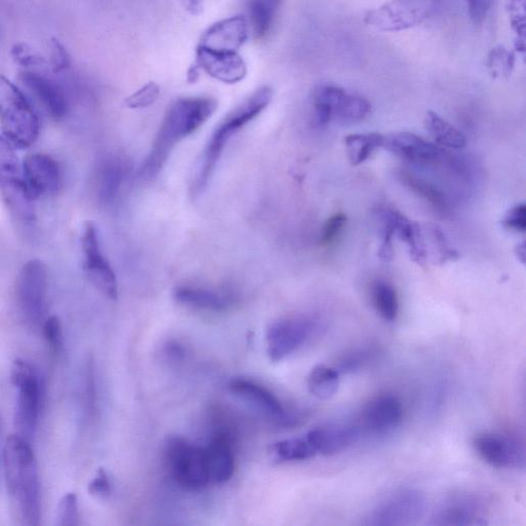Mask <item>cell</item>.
<instances>
[{
    "mask_svg": "<svg viewBox=\"0 0 526 526\" xmlns=\"http://www.w3.org/2000/svg\"><path fill=\"white\" fill-rule=\"evenodd\" d=\"M347 215L340 212L332 215L323 225L320 236V244L328 246L340 235L347 224Z\"/></svg>",
    "mask_w": 526,
    "mask_h": 526,
    "instance_id": "obj_42",
    "label": "cell"
},
{
    "mask_svg": "<svg viewBox=\"0 0 526 526\" xmlns=\"http://www.w3.org/2000/svg\"><path fill=\"white\" fill-rule=\"evenodd\" d=\"M395 235L407 246L410 257L419 266H425L427 249L420 225L408 219L398 210L388 208Z\"/></svg>",
    "mask_w": 526,
    "mask_h": 526,
    "instance_id": "obj_28",
    "label": "cell"
},
{
    "mask_svg": "<svg viewBox=\"0 0 526 526\" xmlns=\"http://www.w3.org/2000/svg\"><path fill=\"white\" fill-rule=\"evenodd\" d=\"M88 491L92 496L107 498L111 494V482L107 472L100 469L96 477L90 482Z\"/></svg>",
    "mask_w": 526,
    "mask_h": 526,
    "instance_id": "obj_48",
    "label": "cell"
},
{
    "mask_svg": "<svg viewBox=\"0 0 526 526\" xmlns=\"http://www.w3.org/2000/svg\"><path fill=\"white\" fill-rule=\"evenodd\" d=\"M270 453L281 462H302L317 456L306 436L278 441L270 447Z\"/></svg>",
    "mask_w": 526,
    "mask_h": 526,
    "instance_id": "obj_33",
    "label": "cell"
},
{
    "mask_svg": "<svg viewBox=\"0 0 526 526\" xmlns=\"http://www.w3.org/2000/svg\"><path fill=\"white\" fill-rule=\"evenodd\" d=\"M283 0H247V22L256 41L266 40L273 31Z\"/></svg>",
    "mask_w": 526,
    "mask_h": 526,
    "instance_id": "obj_27",
    "label": "cell"
},
{
    "mask_svg": "<svg viewBox=\"0 0 526 526\" xmlns=\"http://www.w3.org/2000/svg\"><path fill=\"white\" fill-rule=\"evenodd\" d=\"M430 234L432 236L434 245L437 247L439 260L442 263L459 258L458 252L450 248L445 235L439 228L433 225V227L430 229Z\"/></svg>",
    "mask_w": 526,
    "mask_h": 526,
    "instance_id": "obj_46",
    "label": "cell"
},
{
    "mask_svg": "<svg viewBox=\"0 0 526 526\" xmlns=\"http://www.w3.org/2000/svg\"><path fill=\"white\" fill-rule=\"evenodd\" d=\"M372 304L379 315L388 322H393L399 314V300L392 284L378 280L371 286Z\"/></svg>",
    "mask_w": 526,
    "mask_h": 526,
    "instance_id": "obj_34",
    "label": "cell"
},
{
    "mask_svg": "<svg viewBox=\"0 0 526 526\" xmlns=\"http://www.w3.org/2000/svg\"><path fill=\"white\" fill-rule=\"evenodd\" d=\"M44 334L52 351L59 352L63 346V330L58 317H50L44 325Z\"/></svg>",
    "mask_w": 526,
    "mask_h": 526,
    "instance_id": "obj_45",
    "label": "cell"
},
{
    "mask_svg": "<svg viewBox=\"0 0 526 526\" xmlns=\"http://www.w3.org/2000/svg\"><path fill=\"white\" fill-rule=\"evenodd\" d=\"M84 271L90 282L106 297L117 300L119 285L117 275L102 253L96 225L88 221L81 236Z\"/></svg>",
    "mask_w": 526,
    "mask_h": 526,
    "instance_id": "obj_11",
    "label": "cell"
},
{
    "mask_svg": "<svg viewBox=\"0 0 526 526\" xmlns=\"http://www.w3.org/2000/svg\"><path fill=\"white\" fill-rule=\"evenodd\" d=\"M426 499L416 490L398 491L379 503L366 518L367 525H410L425 514Z\"/></svg>",
    "mask_w": 526,
    "mask_h": 526,
    "instance_id": "obj_12",
    "label": "cell"
},
{
    "mask_svg": "<svg viewBox=\"0 0 526 526\" xmlns=\"http://www.w3.org/2000/svg\"><path fill=\"white\" fill-rule=\"evenodd\" d=\"M22 166L26 185L35 200L59 191L62 183L61 170L52 157L32 154L26 157Z\"/></svg>",
    "mask_w": 526,
    "mask_h": 526,
    "instance_id": "obj_16",
    "label": "cell"
},
{
    "mask_svg": "<svg viewBox=\"0 0 526 526\" xmlns=\"http://www.w3.org/2000/svg\"><path fill=\"white\" fill-rule=\"evenodd\" d=\"M4 466L8 493L17 518L22 525H39L42 517L41 484L28 439L16 434L7 440Z\"/></svg>",
    "mask_w": 526,
    "mask_h": 526,
    "instance_id": "obj_2",
    "label": "cell"
},
{
    "mask_svg": "<svg viewBox=\"0 0 526 526\" xmlns=\"http://www.w3.org/2000/svg\"><path fill=\"white\" fill-rule=\"evenodd\" d=\"M348 92L334 85H320L312 94L313 125L325 128L335 120Z\"/></svg>",
    "mask_w": 526,
    "mask_h": 526,
    "instance_id": "obj_26",
    "label": "cell"
},
{
    "mask_svg": "<svg viewBox=\"0 0 526 526\" xmlns=\"http://www.w3.org/2000/svg\"><path fill=\"white\" fill-rule=\"evenodd\" d=\"M403 418V405L392 394L373 398L364 408L362 420L365 428L374 433H386L396 428Z\"/></svg>",
    "mask_w": 526,
    "mask_h": 526,
    "instance_id": "obj_21",
    "label": "cell"
},
{
    "mask_svg": "<svg viewBox=\"0 0 526 526\" xmlns=\"http://www.w3.org/2000/svg\"><path fill=\"white\" fill-rule=\"evenodd\" d=\"M19 81L40 102L52 119L58 121L66 116V98L54 82L32 70L21 71Z\"/></svg>",
    "mask_w": 526,
    "mask_h": 526,
    "instance_id": "obj_19",
    "label": "cell"
},
{
    "mask_svg": "<svg viewBox=\"0 0 526 526\" xmlns=\"http://www.w3.org/2000/svg\"><path fill=\"white\" fill-rule=\"evenodd\" d=\"M517 258L521 261L522 265L525 263L526 258V252H525V244L522 243L516 247L515 250Z\"/></svg>",
    "mask_w": 526,
    "mask_h": 526,
    "instance_id": "obj_50",
    "label": "cell"
},
{
    "mask_svg": "<svg viewBox=\"0 0 526 526\" xmlns=\"http://www.w3.org/2000/svg\"><path fill=\"white\" fill-rule=\"evenodd\" d=\"M0 127L14 145L32 146L39 139L41 124L24 93L0 74Z\"/></svg>",
    "mask_w": 526,
    "mask_h": 526,
    "instance_id": "obj_4",
    "label": "cell"
},
{
    "mask_svg": "<svg viewBox=\"0 0 526 526\" xmlns=\"http://www.w3.org/2000/svg\"><path fill=\"white\" fill-rule=\"evenodd\" d=\"M130 167L118 157L102 160L94 174V193L98 203L103 207L115 205L123 191Z\"/></svg>",
    "mask_w": 526,
    "mask_h": 526,
    "instance_id": "obj_17",
    "label": "cell"
},
{
    "mask_svg": "<svg viewBox=\"0 0 526 526\" xmlns=\"http://www.w3.org/2000/svg\"><path fill=\"white\" fill-rule=\"evenodd\" d=\"M249 33V25L244 16L230 17L209 27L203 34L199 46L219 51L237 52L247 42Z\"/></svg>",
    "mask_w": 526,
    "mask_h": 526,
    "instance_id": "obj_18",
    "label": "cell"
},
{
    "mask_svg": "<svg viewBox=\"0 0 526 526\" xmlns=\"http://www.w3.org/2000/svg\"><path fill=\"white\" fill-rule=\"evenodd\" d=\"M174 298L183 306L210 312L227 311L234 302L233 296L228 291L193 285L176 288Z\"/></svg>",
    "mask_w": 526,
    "mask_h": 526,
    "instance_id": "obj_23",
    "label": "cell"
},
{
    "mask_svg": "<svg viewBox=\"0 0 526 526\" xmlns=\"http://www.w3.org/2000/svg\"><path fill=\"white\" fill-rule=\"evenodd\" d=\"M229 389L234 395L252 404L273 420L282 423L289 421L288 413L281 401L266 387L253 381L235 379L230 383Z\"/></svg>",
    "mask_w": 526,
    "mask_h": 526,
    "instance_id": "obj_22",
    "label": "cell"
},
{
    "mask_svg": "<svg viewBox=\"0 0 526 526\" xmlns=\"http://www.w3.org/2000/svg\"><path fill=\"white\" fill-rule=\"evenodd\" d=\"M506 10L509 14L512 28L516 33V49L525 51V0H506Z\"/></svg>",
    "mask_w": 526,
    "mask_h": 526,
    "instance_id": "obj_37",
    "label": "cell"
},
{
    "mask_svg": "<svg viewBox=\"0 0 526 526\" xmlns=\"http://www.w3.org/2000/svg\"><path fill=\"white\" fill-rule=\"evenodd\" d=\"M79 520L78 496L72 493L65 495L58 505L56 524L59 526H74L79 524Z\"/></svg>",
    "mask_w": 526,
    "mask_h": 526,
    "instance_id": "obj_38",
    "label": "cell"
},
{
    "mask_svg": "<svg viewBox=\"0 0 526 526\" xmlns=\"http://www.w3.org/2000/svg\"><path fill=\"white\" fill-rule=\"evenodd\" d=\"M217 107L218 102L211 97H186L173 102L166 111L152 149L139 168V178L145 181L157 178L175 147L207 123Z\"/></svg>",
    "mask_w": 526,
    "mask_h": 526,
    "instance_id": "obj_1",
    "label": "cell"
},
{
    "mask_svg": "<svg viewBox=\"0 0 526 526\" xmlns=\"http://www.w3.org/2000/svg\"><path fill=\"white\" fill-rule=\"evenodd\" d=\"M49 49L50 59L48 64L54 73L62 72L63 70H66L70 67V55L66 48L60 43L59 40L55 39V37H52V39L49 41Z\"/></svg>",
    "mask_w": 526,
    "mask_h": 526,
    "instance_id": "obj_43",
    "label": "cell"
},
{
    "mask_svg": "<svg viewBox=\"0 0 526 526\" xmlns=\"http://www.w3.org/2000/svg\"><path fill=\"white\" fill-rule=\"evenodd\" d=\"M384 138L379 133L351 134L345 139L348 158L353 166L367 161L375 150L383 147Z\"/></svg>",
    "mask_w": 526,
    "mask_h": 526,
    "instance_id": "obj_31",
    "label": "cell"
},
{
    "mask_svg": "<svg viewBox=\"0 0 526 526\" xmlns=\"http://www.w3.org/2000/svg\"><path fill=\"white\" fill-rule=\"evenodd\" d=\"M439 0H389L368 11L364 22L377 30L397 32L417 27L436 11Z\"/></svg>",
    "mask_w": 526,
    "mask_h": 526,
    "instance_id": "obj_8",
    "label": "cell"
},
{
    "mask_svg": "<svg viewBox=\"0 0 526 526\" xmlns=\"http://www.w3.org/2000/svg\"><path fill=\"white\" fill-rule=\"evenodd\" d=\"M204 449L210 482L225 483L232 479L235 472V457L229 439L218 435Z\"/></svg>",
    "mask_w": 526,
    "mask_h": 526,
    "instance_id": "obj_25",
    "label": "cell"
},
{
    "mask_svg": "<svg viewBox=\"0 0 526 526\" xmlns=\"http://www.w3.org/2000/svg\"><path fill=\"white\" fill-rule=\"evenodd\" d=\"M161 90L156 83H148L126 99L127 107L142 109L152 106L160 97Z\"/></svg>",
    "mask_w": 526,
    "mask_h": 526,
    "instance_id": "obj_40",
    "label": "cell"
},
{
    "mask_svg": "<svg viewBox=\"0 0 526 526\" xmlns=\"http://www.w3.org/2000/svg\"><path fill=\"white\" fill-rule=\"evenodd\" d=\"M340 375L341 373L335 367L317 365L311 370L308 377L307 384L310 393L320 400L332 398L340 388Z\"/></svg>",
    "mask_w": 526,
    "mask_h": 526,
    "instance_id": "obj_30",
    "label": "cell"
},
{
    "mask_svg": "<svg viewBox=\"0 0 526 526\" xmlns=\"http://www.w3.org/2000/svg\"><path fill=\"white\" fill-rule=\"evenodd\" d=\"M371 111V105L364 97L348 93L347 98L336 116L337 121L350 124L364 120Z\"/></svg>",
    "mask_w": 526,
    "mask_h": 526,
    "instance_id": "obj_35",
    "label": "cell"
},
{
    "mask_svg": "<svg viewBox=\"0 0 526 526\" xmlns=\"http://www.w3.org/2000/svg\"><path fill=\"white\" fill-rule=\"evenodd\" d=\"M378 217L381 223V246L379 256L384 261L392 260L394 255L393 238L394 225L388 213V208L380 209Z\"/></svg>",
    "mask_w": 526,
    "mask_h": 526,
    "instance_id": "obj_39",
    "label": "cell"
},
{
    "mask_svg": "<svg viewBox=\"0 0 526 526\" xmlns=\"http://www.w3.org/2000/svg\"><path fill=\"white\" fill-rule=\"evenodd\" d=\"M184 8L189 11L192 15L198 16L203 13L204 2L203 0H181Z\"/></svg>",
    "mask_w": 526,
    "mask_h": 526,
    "instance_id": "obj_49",
    "label": "cell"
},
{
    "mask_svg": "<svg viewBox=\"0 0 526 526\" xmlns=\"http://www.w3.org/2000/svg\"><path fill=\"white\" fill-rule=\"evenodd\" d=\"M383 147L395 156L413 165L435 167L443 165L449 157L443 149L409 132H399L384 138Z\"/></svg>",
    "mask_w": 526,
    "mask_h": 526,
    "instance_id": "obj_13",
    "label": "cell"
},
{
    "mask_svg": "<svg viewBox=\"0 0 526 526\" xmlns=\"http://www.w3.org/2000/svg\"><path fill=\"white\" fill-rule=\"evenodd\" d=\"M515 66V55L504 47H497L487 57V68L495 79L508 78Z\"/></svg>",
    "mask_w": 526,
    "mask_h": 526,
    "instance_id": "obj_36",
    "label": "cell"
},
{
    "mask_svg": "<svg viewBox=\"0 0 526 526\" xmlns=\"http://www.w3.org/2000/svg\"><path fill=\"white\" fill-rule=\"evenodd\" d=\"M165 457L170 474L186 490H201L210 483L204 447L173 437L166 444Z\"/></svg>",
    "mask_w": 526,
    "mask_h": 526,
    "instance_id": "obj_7",
    "label": "cell"
},
{
    "mask_svg": "<svg viewBox=\"0 0 526 526\" xmlns=\"http://www.w3.org/2000/svg\"><path fill=\"white\" fill-rule=\"evenodd\" d=\"M317 329L310 316L287 317L272 323L267 331V352L273 362H280L302 348Z\"/></svg>",
    "mask_w": 526,
    "mask_h": 526,
    "instance_id": "obj_10",
    "label": "cell"
},
{
    "mask_svg": "<svg viewBox=\"0 0 526 526\" xmlns=\"http://www.w3.org/2000/svg\"><path fill=\"white\" fill-rule=\"evenodd\" d=\"M502 223L508 231L524 234L526 230L525 204H518L511 208Z\"/></svg>",
    "mask_w": 526,
    "mask_h": 526,
    "instance_id": "obj_44",
    "label": "cell"
},
{
    "mask_svg": "<svg viewBox=\"0 0 526 526\" xmlns=\"http://www.w3.org/2000/svg\"><path fill=\"white\" fill-rule=\"evenodd\" d=\"M359 436L355 427L347 425H333L311 430L306 438L317 455L333 456L343 453Z\"/></svg>",
    "mask_w": 526,
    "mask_h": 526,
    "instance_id": "obj_24",
    "label": "cell"
},
{
    "mask_svg": "<svg viewBox=\"0 0 526 526\" xmlns=\"http://www.w3.org/2000/svg\"><path fill=\"white\" fill-rule=\"evenodd\" d=\"M49 274L46 263L32 259L25 263L16 285L17 302L25 319L39 323L47 308Z\"/></svg>",
    "mask_w": 526,
    "mask_h": 526,
    "instance_id": "obj_9",
    "label": "cell"
},
{
    "mask_svg": "<svg viewBox=\"0 0 526 526\" xmlns=\"http://www.w3.org/2000/svg\"><path fill=\"white\" fill-rule=\"evenodd\" d=\"M425 125L434 140L445 147L461 149L467 144L465 135L434 111L428 112Z\"/></svg>",
    "mask_w": 526,
    "mask_h": 526,
    "instance_id": "obj_32",
    "label": "cell"
},
{
    "mask_svg": "<svg viewBox=\"0 0 526 526\" xmlns=\"http://www.w3.org/2000/svg\"><path fill=\"white\" fill-rule=\"evenodd\" d=\"M274 91L271 87H261L229 112L213 131L198 163L192 184V196L200 197L209 184L216 167L233 138L247 125L258 118L271 104Z\"/></svg>",
    "mask_w": 526,
    "mask_h": 526,
    "instance_id": "obj_3",
    "label": "cell"
},
{
    "mask_svg": "<svg viewBox=\"0 0 526 526\" xmlns=\"http://www.w3.org/2000/svg\"><path fill=\"white\" fill-rule=\"evenodd\" d=\"M476 452L488 465L499 469L523 468L524 448L510 436L483 433L474 440Z\"/></svg>",
    "mask_w": 526,
    "mask_h": 526,
    "instance_id": "obj_14",
    "label": "cell"
},
{
    "mask_svg": "<svg viewBox=\"0 0 526 526\" xmlns=\"http://www.w3.org/2000/svg\"><path fill=\"white\" fill-rule=\"evenodd\" d=\"M433 524L467 526L486 524L485 510L472 496H456L444 502L433 516Z\"/></svg>",
    "mask_w": 526,
    "mask_h": 526,
    "instance_id": "obj_20",
    "label": "cell"
},
{
    "mask_svg": "<svg viewBox=\"0 0 526 526\" xmlns=\"http://www.w3.org/2000/svg\"><path fill=\"white\" fill-rule=\"evenodd\" d=\"M196 66L216 81L229 85L242 82L248 72L247 64L238 52L219 51L203 46L198 47Z\"/></svg>",
    "mask_w": 526,
    "mask_h": 526,
    "instance_id": "obj_15",
    "label": "cell"
},
{
    "mask_svg": "<svg viewBox=\"0 0 526 526\" xmlns=\"http://www.w3.org/2000/svg\"><path fill=\"white\" fill-rule=\"evenodd\" d=\"M0 196L19 218L27 221L35 218V199L26 185L23 166L15 145L5 136H0Z\"/></svg>",
    "mask_w": 526,
    "mask_h": 526,
    "instance_id": "obj_5",
    "label": "cell"
},
{
    "mask_svg": "<svg viewBox=\"0 0 526 526\" xmlns=\"http://www.w3.org/2000/svg\"><path fill=\"white\" fill-rule=\"evenodd\" d=\"M12 382L17 390L15 422L18 434L30 439L39 423L43 390L39 375L24 360H16L12 367Z\"/></svg>",
    "mask_w": 526,
    "mask_h": 526,
    "instance_id": "obj_6",
    "label": "cell"
},
{
    "mask_svg": "<svg viewBox=\"0 0 526 526\" xmlns=\"http://www.w3.org/2000/svg\"><path fill=\"white\" fill-rule=\"evenodd\" d=\"M468 12L475 24H481L490 15L496 0H466Z\"/></svg>",
    "mask_w": 526,
    "mask_h": 526,
    "instance_id": "obj_47",
    "label": "cell"
},
{
    "mask_svg": "<svg viewBox=\"0 0 526 526\" xmlns=\"http://www.w3.org/2000/svg\"><path fill=\"white\" fill-rule=\"evenodd\" d=\"M11 56L14 62L25 70L47 64L46 59L35 53L27 44L18 43L12 47Z\"/></svg>",
    "mask_w": 526,
    "mask_h": 526,
    "instance_id": "obj_41",
    "label": "cell"
},
{
    "mask_svg": "<svg viewBox=\"0 0 526 526\" xmlns=\"http://www.w3.org/2000/svg\"><path fill=\"white\" fill-rule=\"evenodd\" d=\"M399 177L407 189L429 203L437 212L447 215L452 211V203L437 184L409 171H401Z\"/></svg>",
    "mask_w": 526,
    "mask_h": 526,
    "instance_id": "obj_29",
    "label": "cell"
}]
</instances>
